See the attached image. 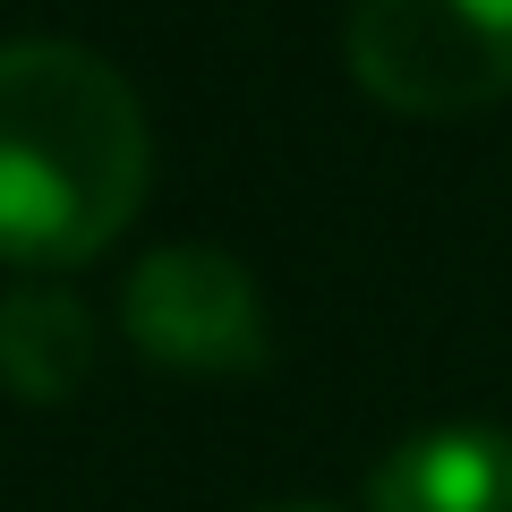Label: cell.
<instances>
[{
  "label": "cell",
  "instance_id": "277c9868",
  "mask_svg": "<svg viewBox=\"0 0 512 512\" xmlns=\"http://www.w3.org/2000/svg\"><path fill=\"white\" fill-rule=\"evenodd\" d=\"M376 512H512V436L504 427H419L367 478Z\"/></svg>",
  "mask_w": 512,
  "mask_h": 512
},
{
  "label": "cell",
  "instance_id": "6da1fadb",
  "mask_svg": "<svg viewBox=\"0 0 512 512\" xmlns=\"http://www.w3.org/2000/svg\"><path fill=\"white\" fill-rule=\"evenodd\" d=\"M146 111L86 43H0V265L60 274L137 222Z\"/></svg>",
  "mask_w": 512,
  "mask_h": 512
},
{
  "label": "cell",
  "instance_id": "8992f818",
  "mask_svg": "<svg viewBox=\"0 0 512 512\" xmlns=\"http://www.w3.org/2000/svg\"><path fill=\"white\" fill-rule=\"evenodd\" d=\"M265 512H316V504H265Z\"/></svg>",
  "mask_w": 512,
  "mask_h": 512
},
{
  "label": "cell",
  "instance_id": "5b68a950",
  "mask_svg": "<svg viewBox=\"0 0 512 512\" xmlns=\"http://www.w3.org/2000/svg\"><path fill=\"white\" fill-rule=\"evenodd\" d=\"M94 376V316L77 291L52 274H26L18 291H0V384L35 410L77 402Z\"/></svg>",
  "mask_w": 512,
  "mask_h": 512
},
{
  "label": "cell",
  "instance_id": "7a4b0ae2",
  "mask_svg": "<svg viewBox=\"0 0 512 512\" xmlns=\"http://www.w3.org/2000/svg\"><path fill=\"white\" fill-rule=\"evenodd\" d=\"M350 77L402 120H461L512 94V0H350Z\"/></svg>",
  "mask_w": 512,
  "mask_h": 512
},
{
  "label": "cell",
  "instance_id": "3957f363",
  "mask_svg": "<svg viewBox=\"0 0 512 512\" xmlns=\"http://www.w3.org/2000/svg\"><path fill=\"white\" fill-rule=\"evenodd\" d=\"M137 359L171 376H248L265 367V299L231 248H154L120 291Z\"/></svg>",
  "mask_w": 512,
  "mask_h": 512
}]
</instances>
